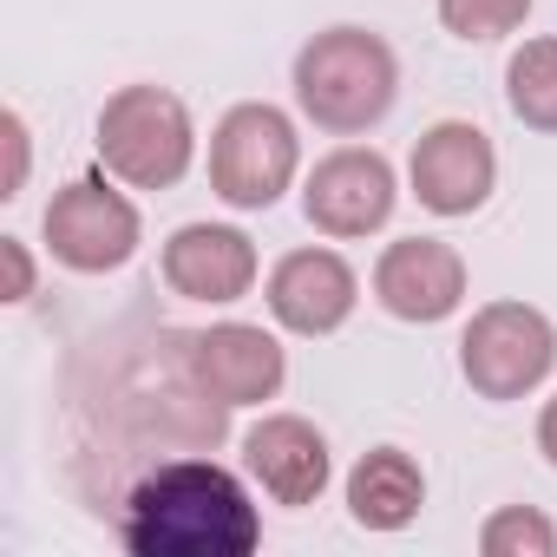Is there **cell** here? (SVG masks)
I'll list each match as a JSON object with an SVG mask.
<instances>
[{"mask_svg": "<svg viewBox=\"0 0 557 557\" xmlns=\"http://www.w3.org/2000/svg\"><path fill=\"white\" fill-rule=\"evenodd\" d=\"M119 531L132 557H249L262 544L249 492L210 459H177L145 472L125 498Z\"/></svg>", "mask_w": 557, "mask_h": 557, "instance_id": "obj_1", "label": "cell"}, {"mask_svg": "<svg viewBox=\"0 0 557 557\" xmlns=\"http://www.w3.org/2000/svg\"><path fill=\"white\" fill-rule=\"evenodd\" d=\"M400 92L394 47L368 27H329L296 53V99L322 132H368Z\"/></svg>", "mask_w": 557, "mask_h": 557, "instance_id": "obj_2", "label": "cell"}, {"mask_svg": "<svg viewBox=\"0 0 557 557\" xmlns=\"http://www.w3.org/2000/svg\"><path fill=\"white\" fill-rule=\"evenodd\" d=\"M190 151H197V132H190V112L177 92L164 86H125L106 99L99 112V158L112 177L138 184V190H164L190 171Z\"/></svg>", "mask_w": 557, "mask_h": 557, "instance_id": "obj_3", "label": "cell"}, {"mask_svg": "<svg viewBox=\"0 0 557 557\" xmlns=\"http://www.w3.org/2000/svg\"><path fill=\"white\" fill-rule=\"evenodd\" d=\"M296 164H302L296 125L275 106H236V112H223V125L210 138V190L236 210H269L289 190Z\"/></svg>", "mask_w": 557, "mask_h": 557, "instance_id": "obj_4", "label": "cell"}, {"mask_svg": "<svg viewBox=\"0 0 557 557\" xmlns=\"http://www.w3.org/2000/svg\"><path fill=\"white\" fill-rule=\"evenodd\" d=\"M550 361H557V329L537 309H524V302L479 309L472 329H466V342H459V368H466L472 394H485V400L531 394L550 374Z\"/></svg>", "mask_w": 557, "mask_h": 557, "instance_id": "obj_5", "label": "cell"}, {"mask_svg": "<svg viewBox=\"0 0 557 557\" xmlns=\"http://www.w3.org/2000/svg\"><path fill=\"white\" fill-rule=\"evenodd\" d=\"M47 243L66 269L79 275H106L119 262H132L138 249V210L125 190H112L106 177H73L53 203H47Z\"/></svg>", "mask_w": 557, "mask_h": 557, "instance_id": "obj_6", "label": "cell"}, {"mask_svg": "<svg viewBox=\"0 0 557 557\" xmlns=\"http://www.w3.org/2000/svg\"><path fill=\"white\" fill-rule=\"evenodd\" d=\"M283 374H289L283 342L249 329V322H223V329L190 342V381L216 407H262V400H275Z\"/></svg>", "mask_w": 557, "mask_h": 557, "instance_id": "obj_7", "label": "cell"}, {"mask_svg": "<svg viewBox=\"0 0 557 557\" xmlns=\"http://www.w3.org/2000/svg\"><path fill=\"white\" fill-rule=\"evenodd\" d=\"M309 223L329 230V236H368L394 216V164L381 151H329L315 171H309Z\"/></svg>", "mask_w": 557, "mask_h": 557, "instance_id": "obj_8", "label": "cell"}, {"mask_svg": "<svg viewBox=\"0 0 557 557\" xmlns=\"http://www.w3.org/2000/svg\"><path fill=\"white\" fill-rule=\"evenodd\" d=\"M492 177H498V151L479 125H433L420 145H413V197L440 216H466L492 197Z\"/></svg>", "mask_w": 557, "mask_h": 557, "instance_id": "obj_9", "label": "cell"}, {"mask_svg": "<svg viewBox=\"0 0 557 557\" xmlns=\"http://www.w3.org/2000/svg\"><path fill=\"white\" fill-rule=\"evenodd\" d=\"M374 296L400 322H446L466 296V262L453 243H433V236L387 243V256L374 262Z\"/></svg>", "mask_w": 557, "mask_h": 557, "instance_id": "obj_10", "label": "cell"}, {"mask_svg": "<svg viewBox=\"0 0 557 557\" xmlns=\"http://www.w3.org/2000/svg\"><path fill=\"white\" fill-rule=\"evenodd\" d=\"M361 302L355 269L335 249H296L269 275V315L296 335H335Z\"/></svg>", "mask_w": 557, "mask_h": 557, "instance_id": "obj_11", "label": "cell"}, {"mask_svg": "<svg viewBox=\"0 0 557 557\" xmlns=\"http://www.w3.org/2000/svg\"><path fill=\"white\" fill-rule=\"evenodd\" d=\"M164 283L190 302H236L256 283V243L230 223H184L164 243Z\"/></svg>", "mask_w": 557, "mask_h": 557, "instance_id": "obj_12", "label": "cell"}, {"mask_svg": "<svg viewBox=\"0 0 557 557\" xmlns=\"http://www.w3.org/2000/svg\"><path fill=\"white\" fill-rule=\"evenodd\" d=\"M243 459H249V472L262 479V492L275 505H315L322 485H329V440L296 413H269L243 440Z\"/></svg>", "mask_w": 557, "mask_h": 557, "instance_id": "obj_13", "label": "cell"}, {"mask_svg": "<svg viewBox=\"0 0 557 557\" xmlns=\"http://www.w3.org/2000/svg\"><path fill=\"white\" fill-rule=\"evenodd\" d=\"M420 498H426V479H420V466L400 446H381V453H368L348 472V511L368 531H400L420 511Z\"/></svg>", "mask_w": 557, "mask_h": 557, "instance_id": "obj_14", "label": "cell"}, {"mask_svg": "<svg viewBox=\"0 0 557 557\" xmlns=\"http://www.w3.org/2000/svg\"><path fill=\"white\" fill-rule=\"evenodd\" d=\"M505 99L524 125L557 132V40H524L505 66Z\"/></svg>", "mask_w": 557, "mask_h": 557, "instance_id": "obj_15", "label": "cell"}, {"mask_svg": "<svg viewBox=\"0 0 557 557\" xmlns=\"http://www.w3.org/2000/svg\"><path fill=\"white\" fill-rule=\"evenodd\" d=\"M479 550L485 557H550L557 550V524L544 511H531V505H505V511L485 518Z\"/></svg>", "mask_w": 557, "mask_h": 557, "instance_id": "obj_16", "label": "cell"}, {"mask_svg": "<svg viewBox=\"0 0 557 557\" xmlns=\"http://www.w3.org/2000/svg\"><path fill=\"white\" fill-rule=\"evenodd\" d=\"M531 0H440V21L459 40H505L511 27H524Z\"/></svg>", "mask_w": 557, "mask_h": 557, "instance_id": "obj_17", "label": "cell"}, {"mask_svg": "<svg viewBox=\"0 0 557 557\" xmlns=\"http://www.w3.org/2000/svg\"><path fill=\"white\" fill-rule=\"evenodd\" d=\"M0 256H8V302H27L34 296V256L21 236H0Z\"/></svg>", "mask_w": 557, "mask_h": 557, "instance_id": "obj_18", "label": "cell"}, {"mask_svg": "<svg viewBox=\"0 0 557 557\" xmlns=\"http://www.w3.org/2000/svg\"><path fill=\"white\" fill-rule=\"evenodd\" d=\"M8 151H14V171H8V197H21V184H27V119H21V112H8Z\"/></svg>", "mask_w": 557, "mask_h": 557, "instance_id": "obj_19", "label": "cell"}, {"mask_svg": "<svg viewBox=\"0 0 557 557\" xmlns=\"http://www.w3.org/2000/svg\"><path fill=\"white\" fill-rule=\"evenodd\" d=\"M537 446H544V459L557 466V400L544 407V420H537Z\"/></svg>", "mask_w": 557, "mask_h": 557, "instance_id": "obj_20", "label": "cell"}]
</instances>
